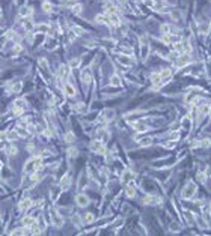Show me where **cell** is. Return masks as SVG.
Listing matches in <instances>:
<instances>
[{"instance_id": "obj_46", "label": "cell", "mask_w": 211, "mask_h": 236, "mask_svg": "<svg viewBox=\"0 0 211 236\" xmlns=\"http://www.w3.org/2000/svg\"><path fill=\"white\" fill-rule=\"evenodd\" d=\"M109 2H112V0H109Z\"/></svg>"}, {"instance_id": "obj_43", "label": "cell", "mask_w": 211, "mask_h": 236, "mask_svg": "<svg viewBox=\"0 0 211 236\" xmlns=\"http://www.w3.org/2000/svg\"><path fill=\"white\" fill-rule=\"evenodd\" d=\"M24 2H26V0H15V3H17L18 6H21L23 3H24Z\"/></svg>"}, {"instance_id": "obj_15", "label": "cell", "mask_w": 211, "mask_h": 236, "mask_svg": "<svg viewBox=\"0 0 211 236\" xmlns=\"http://www.w3.org/2000/svg\"><path fill=\"white\" fill-rule=\"evenodd\" d=\"M30 15H32V8H29V6H21L20 8V17L29 18Z\"/></svg>"}, {"instance_id": "obj_2", "label": "cell", "mask_w": 211, "mask_h": 236, "mask_svg": "<svg viewBox=\"0 0 211 236\" xmlns=\"http://www.w3.org/2000/svg\"><path fill=\"white\" fill-rule=\"evenodd\" d=\"M195 193H196V183L195 182H189L184 186V190L181 193V197L182 199H192L195 196Z\"/></svg>"}, {"instance_id": "obj_1", "label": "cell", "mask_w": 211, "mask_h": 236, "mask_svg": "<svg viewBox=\"0 0 211 236\" xmlns=\"http://www.w3.org/2000/svg\"><path fill=\"white\" fill-rule=\"evenodd\" d=\"M41 167H42V159H41V156H33V158H30V159L24 164V172H27V173H30V172H38V170H41Z\"/></svg>"}, {"instance_id": "obj_4", "label": "cell", "mask_w": 211, "mask_h": 236, "mask_svg": "<svg viewBox=\"0 0 211 236\" xmlns=\"http://www.w3.org/2000/svg\"><path fill=\"white\" fill-rule=\"evenodd\" d=\"M90 151L92 152H97V153H104L106 152V148H104V145H103V141L101 140H93L92 143H90Z\"/></svg>"}, {"instance_id": "obj_7", "label": "cell", "mask_w": 211, "mask_h": 236, "mask_svg": "<svg viewBox=\"0 0 211 236\" xmlns=\"http://www.w3.org/2000/svg\"><path fill=\"white\" fill-rule=\"evenodd\" d=\"M76 203H77L80 208H86V206L89 205V199H87V196H85V194H79V196L76 197Z\"/></svg>"}, {"instance_id": "obj_41", "label": "cell", "mask_w": 211, "mask_h": 236, "mask_svg": "<svg viewBox=\"0 0 211 236\" xmlns=\"http://www.w3.org/2000/svg\"><path fill=\"white\" fill-rule=\"evenodd\" d=\"M172 18H175V20H178V18H179V14H178L176 11H175V12H172Z\"/></svg>"}, {"instance_id": "obj_5", "label": "cell", "mask_w": 211, "mask_h": 236, "mask_svg": "<svg viewBox=\"0 0 211 236\" xmlns=\"http://www.w3.org/2000/svg\"><path fill=\"white\" fill-rule=\"evenodd\" d=\"M190 54H187V53H181V54H178V59H176V66L178 68H184L185 65H189L190 63Z\"/></svg>"}, {"instance_id": "obj_13", "label": "cell", "mask_w": 211, "mask_h": 236, "mask_svg": "<svg viewBox=\"0 0 211 236\" xmlns=\"http://www.w3.org/2000/svg\"><path fill=\"white\" fill-rule=\"evenodd\" d=\"M95 23H98V24H110L109 15H104V14H98V15L95 17Z\"/></svg>"}, {"instance_id": "obj_22", "label": "cell", "mask_w": 211, "mask_h": 236, "mask_svg": "<svg viewBox=\"0 0 211 236\" xmlns=\"http://www.w3.org/2000/svg\"><path fill=\"white\" fill-rule=\"evenodd\" d=\"M110 86H121V77L119 75H112L110 77Z\"/></svg>"}, {"instance_id": "obj_44", "label": "cell", "mask_w": 211, "mask_h": 236, "mask_svg": "<svg viewBox=\"0 0 211 236\" xmlns=\"http://www.w3.org/2000/svg\"><path fill=\"white\" fill-rule=\"evenodd\" d=\"M23 48H21V45H15V53H20Z\"/></svg>"}, {"instance_id": "obj_3", "label": "cell", "mask_w": 211, "mask_h": 236, "mask_svg": "<svg viewBox=\"0 0 211 236\" xmlns=\"http://www.w3.org/2000/svg\"><path fill=\"white\" fill-rule=\"evenodd\" d=\"M24 110H26V101L24 99H15L14 101V108H12L14 114H21V113H24Z\"/></svg>"}, {"instance_id": "obj_36", "label": "cell", "mask_w": 211, "mask_h": 236, "mask_svg": "<svg viewBox=\"0 0 211 236\" xmlns=\"http://www.w3.org/2000/svg\"><path fill=\"white\" fill-rule=\"evenodd\" d=\"M73 32H74L77 36H80V35H83V33H85V30H83L82 27H79V26H73Z\"/></svg>"}, {"instance_id": "obj_24", "label": "cell", "mask_w": 211, "mask_h": 236, "mask_svg": "<svg viewBox=\"0 0 211 236\" xmlns=\"http://www.w3.org/2000/svg\"><path fill=\"white\" fill-rule=\"evenodd\" d=\"M69 183H71V180H69V175H65L63 179L60 180V188H63V190H65V188L69 186Z\"/></svg>"}, {"instance_id": "obj_40", "label": "cell", "mask_w": 211, "mask_h": 236, "mask_svg": "<svg viewBox=\"0 0 211 236\" xmlns=\"http://www.w3.org/2000/svg\"><path fill=\"white\" fill-rule=\"evenodd\" d=\"M198 179H199V182H205V175L201 172V173H198Z\"/></svg>"}, {"instance_id": "obj_29", "label": "cell", "mask_w": 211, "mask_h": 236, "mask_svg": "<svg viewBox=\"0 0 211 236\" xmlns=\"http://www.w3.org/2000/svg\"><path fill=\"white\" fill-rule=\"evenodd\" d=\"M151 143H152V138H151V137H146V138H143V140H140L139 145H140V146H149Z\"/></svg>"}, {"instance_id": "obj_11", "label": "cell", "mask_w": 211, "mask_h": 236, "mask_svg": "<svg viewBox=\"0 0 211 236\" xmlns=\"http://www.w3.org/2000/svg\"><path fill=\"white\" fill-rule=\"evenodd\" d=\"M119 62H121L122 65H125V66L134 65V59H133L131 56H127V54H121V56H119Z\"/></svg>"}, {"instance_id": "obj_9", "label": "cell", "mask_w": 211, "mask_h": 236, "mask_svg": "<svg viewBox=\"0 0 211 236\" xmlns=\"http://www.w3.org/2000/svg\"><path fill=\"white\" fill-rule=\"evenodd\" d=\"M18 208H20V210H21V212H26L27 209H30V208H32V200H30V199H23V200L20 202Z\"/></svg>"}, {"instance_id": "obj_8", "label": "cell", "mask_w": 211, "mask_h": 236, "mask_svg": "<svg viewBox=\"0 0 211 236\" xmlns=\"http://www.w3.org/2000/svg\"><path fill=\"white\" fill-rule=\"evenodd\" d=\"M63 90H65V95L66 96H69V98H74L76 96V89H74V86L71 83H66L63 86Z\"/></svg>"}, {"instance_id": "obj_33", "label": "cell", "mask_w": 211, "mask_h": 236, "mask_svg": "<svg viewBox=\"0 0 211 236\" xmlns=\"http://www.w3.org/2000/svg\"><path fill=\"white\" fill-rule=\"evenodd\" d=\"M20 135L17 134V131H9L8 134H6V138H9V140H17Z\"/></svg>"}, {"instance_id": "obj_10", "label": "cell", "mask_w": 211, "mask_h": 236, "mask_svg": "<svg viewBox=\"0 0 211 236\" xmlns=\"http://www.w3.org/2000/svg\"><path fill=\"white\" fill-rule=\"evenodd\" d=\"M35 32L36 33H49L50 32V24H47V23H41V24L35 26Z\"/></svg>"}, {"instance_id": "obj_45", "label": "cell", "mask_w": 211, "mask_h": 236, "mask_svg": "<svg viewBox=\"0 0 211 236\" xmlns=\"http://www.w3.org/2000/svg\"><path fill=\"white\" fill-rule=\"evenodd\" d=\"M208 113H210V116H211V107H210V111H208Z\"/></svg>"}, {"instance_id": "obj_18", "label": "cell", "mask_w": 211, "mask_h": 236, "mask_svg": "<svg viewBox=\"0 0 211 236\" xmlns=\"http://www.w3.org/2000/svg\"><path fill=\"white\" fill-rule=\"evenodd\" d=\"M151 81H152V84H155V86H161L163 83H161V75H160V72H154V74L151 75Z\"/></svg>"}, {"instance_id": "obj_19", "label": "cell", "mask_w": 211, "mask_h": 236, "mask_svg": "<svg viewBox=\"0 0 211 236\" xmlns=\"http://www.w3.org/2000/svg\"><path fill=\"white\" fill-rule=\"evenodd\" d=\"M51 220H53V224H54L56 227H60V226H62V218L56 214L54 210L51 212Z\"/></svg>"}, {"instance_id": "obj_16", "label": "cell", "mask_w": 211, "mask_h": 236, "mask_svg": "<svg viewBox=\"0 0 211 236\" xmlns=\"http://www.w3.org/2000/svg\"><path fill=\"white\" fill-rule=\"evenodd\" d=\"M121 180H122L124 183H127V182L133 180V172H130V170H124V173H122V176H121Z\"/></svg>"}, {"instance_id": "obj_32", "label": "cell", "mask_w": 211, "mask_h": 236, "mask_svg": "<svg viewBox=\"0 0 211 236\" xmlns=\"http://www.w3.org/2000/svg\"><path fill=\"white\" fill-rule=\"evenodd\" d=\"M65 140L68 141V143H73V141L76 140V135H74L73 132H66V134H65Z\"/></svg>"}, {"instance_id": "obj_37", "label": "cell", "mask_w": 211, "mask_h": 236, "mask_svg": "<svg viewBox=\"0 0 211 236\" xmlns=\"http://www.w3.org/2000/svg\"><path fill=\"white\" fill-rule=\"evenodd\" d=\"M79 65H80V59H73L71 62H69V66L71 68H77Z\"/></svg>"}, {"instance_id": "obj_27", "label": "cell", "mask_w": 211, "mask_h": 236, "mask_svg": "<svg viewBox=\"0 0 211 236\" xmlns=\"http://www.w3.org/2000/svg\"><path fill=\"white\" fill-rule=\"evenodd\" d=\"M127 196H128V197H134V196H136V188H134L133 185H128V186H127Z\"/></svg>"}, {"instance_id": "obj_12", "label": "cell", "mask_w": 211, "mask_h": 236, "mask_svg": "<svg viewBox=\"0 0 211 236\" xmlns=\"http://www.w3.org/2000/svg\"><path fill=\"white\" fill-rule=\"evenodd\" d=\"M161 200L157 197V196H146V197H143V203L145 205H149V206H154V205H157V203H160Z\"/></svg>"}, {"instance_id": "obj_20", "label": "cell", "mask_w": 211, "mask_h": 236, "mask_svg": "<svg viewBox=\"0 0 211 236\" xmlns=\"http://www.w3.org/2000/svg\"><path fill=\"white\" fill-rule=\"evenodd\" d=\"M36 223V218L32 215V217H26L24 220H23V224H24L26 227H30V226H33Z\"/></svg>"}, {"instance_id": "obj_17", "label": "cell", "mask_w": 211, "mask_h": 236, "mask_svg": "<svg viewBox=\"0 0 211 236\" xmlns=\"http://www.w3.org/2000/svg\"><path fill=\"white\" fill-rule=\"evenodd\" d=\"M103 117L106 121H113V117H115V111L112 110V108H106L104 111H103Z\"/></svg>"}, {"instance_id": "obj_28", "label": "cell", "mask_w": 211, "mask_h": 236, "mask_svg": "<svg viewBox=\"0 0 211 236\" xmlns=\"http://www.w3.org/2000/svg\"><path fill=\"white\" fill-rule=\"evenodd\" d=\"M161 33L163 35H169L171 33V24H161Z\"/></svg>"}, {"instance_id": "obj_21", "label": "cell", "mask_w": 211, "mask_h": 236, "mask_svg": "<svg viewBox=\"0 0 211 236\" xmlns=\"http://www.w3.org/2000/svg\"><path fill=\"white\" fill-rule=\"evenodd\" d=\"M57 75H59L60 78H65V77L68 75V66L60 65V66H59V72H57Z\"/></svg>"}, {"instance_id": "obj_25", "label": "cell", "mask_w": 211, "mask_h": 236, "mask_svg": "<svg viewBox=\"0 0 211 236\" xmlns=\"http://www.w3.org/2000/svg\"><path fill=\"white\" fill-rule=\"evenodd\" d=\"M42 9H44V12L50 14V12H53V5L49 3V2H44V3H42Z\"/></svg>"}, {"instance_id": "obj_26", "label": "cell", "mask_w": 211, "mask_h": 236, "mask_svg": "<svg viewBox=\"0 0 211 236\" xmlns=\"http://www.w3.org/2000/svg\"><path fill=\"white\" fill-rule=\"evenodd\" d=\"M131 126H133L134 129H137V131H146V126H145L143 123H139V122H133Z\"/></svg>"}, {"instance_id": "obj_6", "label": "cell", "mask_w": 211, "mask_h": 236, "mask_svg": "<svg viewBox=\"0 0 211 236\" xmlns=\"http://www.w3.org/2000/svg\"><path fill=\"white\" fill-rule=\"evenodd\" d=\"M80 78H82V83H83V84H89V83H90L92 75H90V69H89V68H86V69H83V71H82Z\"/></svg>"}, {"instance_id": "obj_31", "label": "cell", "mask_w": 211, "mask_h": 236, "mask_svg": "<svg viewBox=\"0 0 211 236\" xmlns=\"http://www.w3.org/2000/svg\"><path fill=\"white\" fill-rule=\"evenodd\" d=\"M79 155V151L76 149V148H69L68 149V156H71V158H76Z\"/></svg>"}, {"instance_id": "obj_42", "label": "cell", "mask_w": 211, "mask_h": 236, "mask_svg": "<svg viewBox=\"0 0 211 236\" xmlns=\"http://www.w3.org/2000/svg\"><path fill=\"white\" fill-rule=\"evenodd\" d=\"M9 152H11V155H15V153H17V149H15V146H12V148L9 149Z\"/></svg>"}, {"instance_id": "obj_30", "label": "cell", "mask_w": 211, "mask_h": 236, "mask_svg": "<svg viewBox=\"0 0 211 236\" xmlns=\"http://www.w3.org/2000/svg\"><path fill=\"white\" fill-rule=\"evenodd\" d=\"M199 32L204 35V33H210V26L207 24V23H204V24H201V27H199Z\"/></svg>"}, {"instance_id": "obj_35", "label": "cell", "mask_w": 211, "mask_h": 236, "mask_svg": "<svg viewBox=\"0 0 211 236\" xmlns=\"http://www.w3.org/2000/svg\"><path fill=\"white\" fill-rule=\"evenodd\" d=\"M106 132H107L106 129H101V131H98V135H97V138L103 141V138H107V137H109V134H106Z\"/></svg>"}, {"instance_id": "obj_38", "label": "cell", "mask_w": 211, "mask_h": 236, "mask_svg": "<svg viewBox=\"0 0 211 236\" xmlns=\"http://www.w3.org/2000/svg\"><path fill=\"white\" fill-rule=\"evenodd\" d=\"M201 145H202L204 148H210V146H211V140H210V138H205V140L201 141Z\"/></svg>"}, {"instance_id": "obj_34", "label": "cell", "mask_w": 211, "mask_h": 236, "mask_svg": "<svg viewBox=\"0 0 211 236\" xmlns=\"http://www.w3.org/2000/svg\"><path fill=\"white\" fill-rule=\"evenodd\" d=\"M93 220H95V217H93V214H86L83 217V223H92Z\"/></svg>"}, {"instance_id": "obj_14", "label": "cell", "mask_w": 211, "mask_h": 236, "mask_svg": "<svg viewBox=\"0 0 211 236\" xmlns=\"http://www.w3.org/2000/svg\"><path fill=\"white\" fill-rule=\"evenodd\" d=\"M160 75H161V83H166L172 77V71L171 69H163L161 72H160Z\"/></svg>"}, {"instance_id": "obj_39", "label": "cell", "mask_w": 211, "mask_h": 236, "mask_svg": "<svg viewBox=\"0 0 211 236\" xmlns=\"http://www.w3.org/2000/svg\"><path fill=\"white\" fill-rule=\"evenodd\" d=\"M24 233H26L24 229H21V230H12V232H11V235H24Z\"/></svg>"}, {"instance_id": "obj_23", "label": "cell", "mask_w": 211, "mask_h": 236, "mask_svg": "<svg viewBox=\"0 0 211 236\" xmlns=\"http://www.w3.org/2000/svg\"><path fill=\"white\" fill-rule=\"evenodd\" d=\"M71 11H73V14L79 15V14L83 11V5H82V3H74V5L71 6Z\"/></svg>"}]
</instances>
